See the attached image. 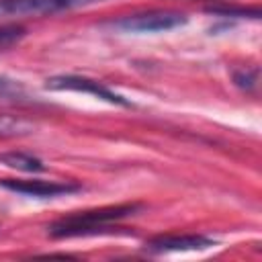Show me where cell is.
I'll list each match as a JSON object with an SVG mask.
<instances>
[{
	"mask_svg": "<svg viewBox=\"0 0 262 262\" xmlns=\"http://www.w3.org/2000/svg\"><path fill=\"white\" fill-rule=\"evenodd\" d=\"M141 209V205L131 203V205H117V207H102L94 211H84L76 213L63 219H57L47 227V233L55 239L63 237H78V235H92L102 229H108L113 221H119L123 217L135 215Z\"/></svg>",
	"mask_w": 262,
	"mask_h": 262,
	"instance_id": "cell-1",
	"label": "cell"
},
{
	"mask_svg": "<svg viewBox=\"0 0 262 262\" xmlns=\"http://www.w3.org/2000/svg\"><path fill=\"white\" fill-rule=\"evenodd\" d=\"M188 16L176 10H147V12H135L121 16L113 23V27L125 31V33H162L172 31L182 25H186Z\"/></svg>",
	"mask_w": 262,
	"mask_h": 262,
	"instance_id": "cell-2",
	"label": "cell"
},
{
	"mask_svg": "<svg viewBox=\"0 0 262 262\" xmlns=\"http://www.w3.org/2000/svg\"><path fill=\"white\" fill-rule=\"evenodd\" d=\"M102 0H0V18L10 16H45L84 8Z\"/></svg>",
	"mask_w": 262,
	"mask_h": 262,
	"instance_id": "cell-3",
	"label": "cell"
},
{
	"mask_svg": "<svg viewBox=\"0 0 262 262\" xmlns=\"http://www.w3.org/2000/svg\"><path fill=\"white\" fill-rule=\"evenodd\" d=\"M45 88L47 90H55V92H63V90H70V92H86V94H92L94 98L98 100H104L108 104H119V106H131V102L117 94L115 90H111L108 86H104L102 82L98 80H92V78H84V76H74V74H61V76H51L45 80Z\"/></svg>",
	"mask_w": 262,
	"mask_h": 262,
	"instance_id": "cell-4",
	"label": "cell"
},
{
	"mask_svg": "<svg viewBox=\"0 0 262 262\" xmlns=\"http://www.w3.org/2000/svg\"><path fill=\"white\" fill-rule=\"evenodd\" d=\"M0 186L12 192H20L27 196L37 199H53L70 192H78L82 186L76 182H53V180H16V178H4L0 180Z\"/></svg>",
	"mask_w": 262,
	"mask_h": 262,
	"instance_id": "cell-5",
	"label": "cell"
},
{
	"mask_svg": "<svg viewBox=\"0 0 262 262\" xmlns=\"http://www.w3.org/2000/svg\"><path fill=\"white\" fill-rule=\"evenodd\" d=\"M211 246H215V242L205 235H158L145 244V250L154 254H162V252L205 250Z\"/></svg>",
	"mask_w": 262,
	"mask_h": 262,
	"instance_id": "cell-6",
	"label": "cell"
},
{
	"mask_svg": "<svg viewBox=\"0 0 262 262\" xmlns=\"http://www.w3.org/2000/svg\"><path fill=\"white\" fill-rule=\"evenodd\" d=\"M35 133V123L14 117V115H4L0 113V139H14V137H27Z\"/></svg>",
	"mask_w": 262,
	"mask_h": 262,
	"instance_id": "cell-7",
	"label": "cell"
},
{
	"mask_svg": "<svg viewBox=\"0 0 262 262\" xmlns=\"http://www.w3.org/2000/svg\"><path fill=\"white\" fill-rule=\"evenodd\" d=\"M0 162L8 168H14V170H20V172H41L45 170L43 162L31 154H25V151H6L0 156Z\"/></svg>",
	"mask_w": 262,
	"mask_h": 262,
	"instance_id": "cell-8",
	"label": "cell"
},
{
	"mask_svg": "<svg viewBox=\"0 0 262 262\" xmlns=\"http://www.w3.org/2000/svg\"><path fill=\"white\" fill-rule=\"evenodd\" d=\"M0 100H27V88L23 86V82L0 74Z\"/></svg>",
	"mask_w": 262,
	"mask_h": 262,
	"instance_id": "cell-9",
	"label": "cell"
},
{
	"mask_svg": "<svg viewBox=\"0 0 262 262\" xmlns=\"http://www.w3.org/2000/svg\"><path fill=\"white\" fill-rule=\"evenodd\" d=\"M207 12L225 16V18H260V8H244V6H207Z\"/></svg>",
	"mask_w": 262,
	"mask_h": 262,
	"instance_id": "cell-10",
	"label": "cell"
},
{
	"mask_svg": "<svg viewBox=\"0 0 262 262\" xmlns=\"http://www.w3.org/2000/svg\"><path fill=\"white\" fill-rule=\"evenodd\" d=\"M233 82H235V86L237 88H242V90H254L256 88V84H258V70L256 68H244V70H237V72H233Z\"/></svg>",
	"mask_w": 262,
	"mask_h": 262,
	"instance_id": "cell-11",
	"label": "cell"
},
{
	"mask_svg": "<svg viewBox=\"0 0 262 262\" xmlns=\"http://www.w3.org/2000/svg\"><path fill=\"white\" fill-rule=\"evenodd\" d=\"M25 37V29L23 27H16V25H4L0 27V51L18 43L20 39Z\"/></svg>",
	"mask_w": 262,
	"mask_h": 262,
	"instance_id": "cell-12",
	"label": "cell"
}]
</instances>
